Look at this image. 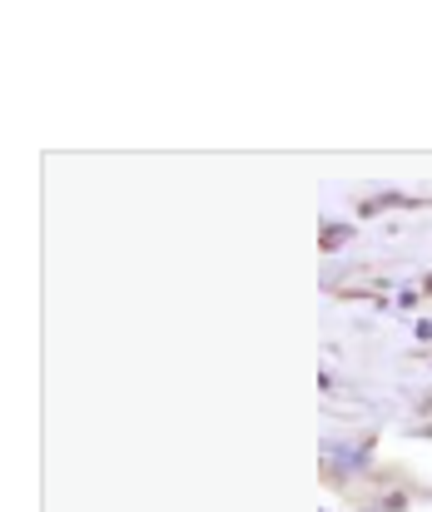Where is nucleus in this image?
I'll list each match as a JSON object with an SVG mask.
<instances>
[{"instance_id": "nucleus-1", "label": "nucleus", "mask_w": 432, "mask_h": 512, "mask_svg": "<svg viewBox=\"0 0 432 512\" xmlns=\"http://www.w3.org/2000/svg\"><path fill=\"white\" fill-rule=\"evenodd\" d=\"M343 239H348V229H323V244H328V249H333V244H343Z\"/></svg>"}, {"instance_id": "nucleus-2", "label": "nucleus", "mask_w": 432, "mask_h": 512, "mask_svg": "<svg viewBox=\"0 0 432 512\" xmlns=\"http://www.w3.org/2000/svg\"><path fill=\"white\" fill-rule=\"evenodd\" d=\"M423 289H428V294H432V274H428V284H423Z\"/></svg>"}]
</instances>
